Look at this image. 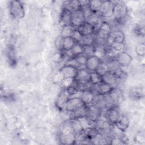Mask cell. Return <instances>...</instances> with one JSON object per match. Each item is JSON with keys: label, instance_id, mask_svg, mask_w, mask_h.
<instances>
[{"label": "cell", "instance_id": "cell-4", "mask_svg": "<svg viewBox=\"0 0 145 145\" xmlns=\"http://www.w3.org/2000/svg\"><path fill=\"white\" fill-rule=\"evenodd\" d=\"M107 95L112 106H118L123 100L122 90L117 87H113Z\"/></svg>", "mask_w": 145, "mask_h": 145}, {"label": "cell", "instance_id": "cell-43", "mask_svg": "<svg viewBox=\"0 0 145 145\" xmlns=\"http://www.w3.org/2000/svg\"><path fill=\"white\" fill-rule=\"evenodd\" d=\"M71 37L74 40V41L76 42L79 43L80 42V41L81 40L83 36L82 35V34L79 32V31L76 28L74 32H72Z\"/></svg>", "mask_w": 145, "mask_h": 145}, {"label": "cell", "instance_id": "cell-29", "mask_svg": "<svg viewBox=\"0 0 145 145\" xmlns=\"http://www.w3.org/2000/svg\"><path fill=\"white\" fill-rule=\"evenodd\" d=\"M96 42V37L95 34L87 35V36H83L81 40L79 42L83 46H90L94 45Z\"/></svg>", "mask_w": 145, "mask_h": 145}, {"label": "cell", "instance_id": "cell-17", "mask_svg": "<svg viewBox=\"0 0 145 145\" xmlns=\"http://www.w3.org/2000/svg\"><path fill=\"white\" fill-rule=\"evenodd\" d=\"M95 95L91 89L82 91L80 99L83 104L87 106L93 103Z\"/></svg>", "mask_w": 145, "mask_h": 145}, {"label": "cell", "instance_id": "cell-31", "mask_svg": "<svg viewBox=\"0 0 145 145\" xmlns=\"http://www.w3.org/2000/svg\"><path fill=\"white\" fill-rule=\"evenodd\" d=\"M82 129L84 131L87 130L90 128L96 127V122H93L88 118L86 116L79 119Z\"/></svg>", "mask_w": 145, "mask_h": 145}, {"label": "cell", "instance_id": "cell-45", "mask_svg": "<svg viewBox=\"0 0 145 145\" xmlns=\"http://www.w3.org/2000/svg\"><path fill=\"white\" fill-rule=\"evenodd\" d=\"M62 39L63 37L60 35L57 37L55 41V45L56 47L59 49V50H62Z\"/></svg>", "mask_w": 145, "mask_h": 145}, {"label": "cell", "instance_id": "cell-38", "mask_svg": "<svg viewBox=\"0 0 145 145\" xmlns=\"http://www.w3.org/2000/svg\"><path fill=\"white\" fill-rule=\"evenodd\" d=\"M95 71L97 72L101 76H103L106 72L109 71V69L106 65V63L103 61H101L99 65H98L97 67L96 68Z\"/></svg>", "mask_w": 145, "mask_h": 145}, {"label": "cell", "instance_id": "cell-30", "mask_svg": "<svg viewBox=\"0 0 145 145\" xmlns=\"http://www.w3.org/2000/svg\"><path fill=\"white\" fill-rule=\"evenodd\" d=\"M105 62L108 66L109 71L116 73L121 69V67L115 58L109 59Z\"/></svg>", "mask_w": 145, "mask_h": 145}, {"label": "cell", "instance_id": "cell-22", "mask_svg": "<svg viewBox=\"0 0 145 145\" xmlns=\"http://www.w3.org/2000/svg\"><path fill=\"white\" fill-rule=\"evenodd\" d=\"M91 71L87 69L78 70L77 74L75 78V82H88L90 81Z\"/></svg>", "mask_w": 145, "mask_h": 145}, {"label": "cell", "instance_id": "cell-32", "mask_svg": "<svg viewBox=\"0 0 145 145\" xmlns=\"http://www.w3.org/2000/svg\"><path fill=\"white\" fill-rule=\"evenodd\" d=\"M75 86L78 90L83 91L91 89L93 84L90 81L88 82H75Z\"/></svg>", "mask_w": 145, "mask_h": 145}, {"label": "cell", "instance_id": "cell-15", "mask_svg": "<svg viewBox=\"0 0 145 145\" xmlns=\"http://www.w3.org/2000/svg\"><path fill=\"white\" fill-rule=\"evenodd\" d=\"M102 82L110 86L111 87H116L115 86L118 82V77L116 75L110 71H108L101 76Z\"/></svg>", "mask_w": 145, "mask_h": 145}, {"label": "cell", "instance_id": "cell-41", "mask_svg": "<svg viewBox=\"0 0 145 145\" xmlns=\"http://www.w3.org/2000/svg\"><path fill=\"white\" fill-rule=\"evenodd\" d=\"M64 78H65L64 75H63L62 71L60 69L53 76V80L54 83L59 84Z\"/></svg>", "mask_w": 145, "mask_h": 145}, {"label": "cell", "instance_id": "cell-9", "mask_svg": "<svg viewBox=\"0 0 145 145\" xmlns=\"http://www.w3.org/2000/svg\"><path fill=\"white\" fill-rule=\"evenodd\" d=\"M85 22V16L81 9L72 12L71 25L75 28H78Z\"/></svg>", "mask_w": 145, "mask_h": 145}, {"label": "cell", "instance_id": "cell-14", "mask_svg": "<svg viewBox=\"0 0 145 145\" xmlns=\"http://www.w3.org/2000/svg\"><path fill=\"white\" fill-rule=\"evenodd\" d=\"M72 12L68 9L63 7L61 13L59 23L62 27L71 24Z\"/></svg>", "mask_w": 145, "mask_h": 145}, {"label": "cell", "instance_id": "cell-36", "mask_svg": "<svg viewBox=\"0 0 145 145\" xmlns=\"http://www.w3.org/2000/svg\"><path fill=\"white\" fill-rule=\"evenodd\" d=\"M70 120L73 131L76 134L80 133L83 131L79 119L70 118Z\"/></svg>", "mask_w": 145, "mask_h": 145}, {"label": "cell", "instance_id": "cell-26", "mask_svg": "<svg viewBox=\"0 0 145 145\" xmlns=\"http://www.w3.org/2000/svg\"><path fill=\"white\" fill-rule=\"evenodd\" d=\"M63 7L68 9L71 12H73L74 11L80 9L81 6H80L79 1L72 0V1H68L65 2V4L63 5Z\"/></svg>", "mask_w": 145, "mask_h": 145}, {"label": "cell", "instance_id": "cell-23", "mask_svg": "<svg viewBox=\"0 0 145 145\" xmlns=\"http://www.w3.org/2000/svg\"><path fill=\"white\" fill-rule=\"evenodd\" d=\"M61 70L62 71L65 78H75L78 69L69 65H64Z\"/></svg>", "mask_w": 145, "mask_h": 145}, {"label": "cell", "instance_id": "cell-27", "mask_svg": "<svg viewBox=\"0 0 145 145\" xmlns=\"http://www.w3.org/2000/svg\"><path fill=\"white\" fill-rule=\"evenodd\" d=\"M102 1H89V7L93 13H95L99 16H100V10L102 5Z\"/></svg>", "mask_w": 145, "mask_h": 145}, {"label": "cell", "instance_id": "cell-1", "mask_svg": "<svg viewBox=\"0 0 145 145\" xmlns=\"http://www.w3.org/2000/svg\"><path fill=\"white\" fill-rule=\"evenodd\" d=\"M9 11L12 18L15 20L22 19L25 15L24 6L19 1H12L10 2Z\"/></svg>", "mask_w": 145, "mask_h": 145}, {"label": "cell", "instance_id": "cell-11", "mask_svg": "<svg viewBox=\"0 0 145 145\" xmlns=\"http://www.w3.org/2000/svg\"><path fill=\"white\" fill-rule=\"evenodd\" d=\"M112 87H111L110 86L101 82L99 84L93 85V87L91 90L93 91V92L95 93V95H104L108 93Z\"/></svg>", "mask_w": 145, "mask_h": 145}, {"label": "cell", "instance_id": "cell-10", "mask_svg": "<svg viewBox=\"0 0 145 145\" xmlns=\"http://www.w3.org/2000/svg\"><path fill=\"white\" fill-rule=\"evenodd\" d=\"M83 105L84 104L80 98L75 97H70L66 104L65 111L68 113L71 112Z\"/></svg>", "mask_w": 145, "mask_h": 145}, {"label": "cell", "instance_id": "cell-34", "mask_svg": "<svg viewBox=\"0 0 145 145\" xmlns=\"http://www.w3.org/2000/svg\"><path fill=\"white\" fill-rule=\"evenodd\" d=\"M76 61L78 63L79 66V69H86V64L87 60L88 57L85 56L84 54H80L79 55H78L75 57H74Z\"/></svg>", "mask_w": 145, "mask_h": 145}, {"label": "cell", "instance_id": "cell-25", "mask_svg": "<svg viewBox=\"0 0 145 145\" xmlns=\"http://www.w3.org/2000/svg\"><path fill=\"white\" fill-rule=\"evenodd\" d=\"M73 129L71 126L70 118L64 121L59 127L60 135H66L71 133H73Z\"/></svg>", "mask_w": 145, "mask_h": 145}, {"label": "cell", "instance_id": "cell-3", "mask_svg": "<svg viewBox=\"0 0 145 145\" xmlns=\"http://www.w3.org/2000/svg\"><path fill=\"white\" fill-rule=\"evenodd\" d=\"M112 31L110 24L104 21L99 31L95 34L96 37L95 44H105L106 40Z\"/></svg>", "mask_w": 145, "mask_h": 145}, {"label": "cell", "instance_id": "cell-6", "mask_svg": "<svg viewBox=\"0 0 145 145\" xmlns=\"http://www.w3.org/2000/svg\"><path fill=\"white\" fill-rule=\"evenodd\" d=\"M125 39V35L121 31L118 29L112 31L106 40L105 44L110 46L114 42H123Z\"/></svg>", "mask_w": 145, "mask_h": 145}, {"label": "cell", "instance_id": "cell-44", "mask_svg": "<svg viewBox=\"0 0 145 145\" xmlns=\"http://www.w3.org/2000/svg\"><path fill=\"white\" fill-rule=\"evenodd\" d=\"M136 53L140 57H143L145 53V45L143 43L139 44L135 49Z\"/></svg>", "mask_w": 145, "mask_h": 145}, {"label": "cell", "instance_id": "cell-24", "mask_svg": "<svg viewBox=\"0 0 145 145\" xmlns=\"http://www.w3.org/2000/svg\"><path fill=\"white\" fill-rule=\"evenodd\" d=\"M76 134L75 133H71L66 135H60L59 139L62 144H72L76 143Z\"/></svg>", "mask_w": 145, "mask_h": 145}, {"label": "cell", "instance_id": "cell-19", "mask_svg": "<svg viewBox=\"0 0 145 145\" xmlns=\"http://www.w3.org/2000/svg\"><path fill=\"white\" fill-rule=\"evenodd\" d=\"M107 52V48H106L105 44H95L94 45V53L93 56L97 57L102 61L104 57H105Z\"/></svg>", "mask_w": 145, "mask_h": 145}, {"label": "cell", "instance_id": "cell-39", "mask_svg": "<svg viewBox=\"0 0 145 145\" xmlns=\"http://www.w3.org/2000/svg\"><path fill=\"white\" fill-rule=\"evenodd\" d=\"M75 81V78H65L59 84L63 89H66L67 88L71 86L74 83Z\"/></svg>", "mask_w": 145, "mask_h": 145}, {"label": "cell", "instance_id": "cell-33", "mask_svg": "<svg viewBox=\"0 0 145 145\" xmlns=\"http://www.w3.org/2000/svg\"><path fill=\"white\" fill-rule=\"evenodd\" d=\"M75 29H76V28H75L71 24L63 26L62 27L61 35L63 37H67V36H71L72 32H74V31Z\"/></svg>", "mask_w": 145, "mask_h": 145}, {"label": "cell", "instance_id": "cell-13", "mask_svg": "<svg viewBox=\"0 0 145 145\" xmlns=\"http://www.w3.org/2000/svg\"><path fill=\"white\" fill-rule=\"evenodd\" d=\"M101 116V111L93 104L87 106V112L86 117L93 122L96 121Z\"/></svg>", "mask_w": 145, "mask_h": 145}, {"label": "cell", "instance_id": "cell-18", "mask_svg": "<svg viewBox=\"0 0 145 145\" xmlns=\"http://www.w3.org/2000/svg\"><path fill=\"white\" fill-rule=\"evenodd\" d=\"M87 112V106L83 105L75 110L69 112L70 118H76L79 119L83 117H86Z\"/></svg>", "mask_w": 145, "mask_h": 145}, {"label": "cell", "instance_id": "cell-20", "mask_svg": "<svg viewBox=\"0 0 145 145\" xmlns=\"http://www.w3.org/2000/svg\"><path fill=\"white\" fill-rule=\"evenodd\" d=\"M76 29L79 31L82 36H87L94 34V30L92 25L86 21L76 28Z\"/></svg>", "mask_w": 145, "mask_h": 145}, {"label": "cell", "instance_id": "cell-40", "mask_svg": "<svg viewBox=\"0 0 145 145\" xmlns=\"http://www.w3.org/2000/svg\"><path fill=\"white\" fill-rule=\"evenodd\" d=\"M90 82L92 83L93 85L99 84L102 82L101 76L100 75L95 71H91L90 74Z\"/></svg>", "mask_w": 145, "mask_h": 145}, {"label": "cell", "instance_id": "cell-12", "mask_svg": "<svg viewBox=\"0 0 145 145\" xmlns=\"http://www.w3.org/2000/svg\"><path fill=\"white\" fill-rule=\"evenodd\" d=\"M115 59L121 67H127L129 65H130L133 60L131 56L125 52H123L117 54Z\"/></svg>", "mask_w": 145, "mask_h": 145}, {"label": "cell", "instance_id": "cell-2", "mask_svg": "<svg viewBox=\"0 0 145 145\" xmlns=\"http://www.w3.org/2000/svg\"><path fill=\"white\" fill-rule=\"evenodd\" d=\"M113 17L117 22H121L125 19L128 13V8L126 4L122 1L113 2Z\"/></svg>", "mask_w": 145, "mask_h": 145}, {"label": "cell", "instance_id": "cell-7", "mask_svg": "<svg viewBox=\"0 0 145 145\" xmlns=\"http://www.w3.org/2000/svg\"><path fill=\"white\" fill-rule=\"evenodd\" d=\"M70 97V95L66 89H63L58 95L55 104L56 107L60 110L65 111L66 105Z\"/></svg>", "mask_w": 145, "mask_h": 145}, {"label": "cell", "instance_id": "cell-37", "mask_svg": "<svg viewBox=\"0 0 145 145\" xmlns=\"http://www.w3.org/2000/svg\"><path fill=\"white\" fill-rule=\"evenodd\" d=\"M144 95L143 90L142 88H135L131 91L130 96L135 100L141 99Z\"/></svg>", "mask_w": 145, "mask_h": 145}, {"label": "cell", "instance_id": "cell-16", "mask_svg": "<svg viewBox=\"0 0 145 145\" xmlns=\"http://www.w3.org/2000/svg\"><path fill=\"white\" fill-rule=\"evenodd\" d=\"M114 125L116 127L118 130L123 133L125 132L129 127L130 125V120L126 116L122 114L120 119Z\"/></svg>", "mask_w": 145, "mask_h": 145}, {"label": "cell", "instance_id": "cell-5", "mask_svg": "<svg viewBox=\"0 0 145 145\" xmlns=\"http://www.w3.org/2000/svg\"><path fill=\"white\" fill-rule=\"evenodd\" d=\"M122 114L117 106H113L107 109L105 112V117L112 125H114L116 122L120 119Z\"/></svg>", "mask_w": 145, "mask_h": 145}, {"label": "cell", "instance_id": "cell-28", "mask_svg": "<svg viewBox=\"0 0 145 145\" xmlns=\"http://www.w3.org/2000/svg\"><path fill=\"white\" fill-rule=\"evenodd\" d=\"M76 42L71 36L63 37L62 43V50L63 51L70 50L75 45Z\"/></svg>", "mask_w": 145, "mask_h": 145}, {"label": "cell", "instance_id": "cell-21", "mask_svg": "<svg viewBox=\"0 0 145 145\" xmlns=\"http://www.w3.org/2000/svg\"><path fill=\"white\" fill-rule=\"evenodd\" d=\"M101 61V59L94 56L88 57L86 64V68L90 71H95Z\"/></svg>", "mask_w": 145, "mask_h": 145}, {"label": "cell", "instance_id": "cell-35", "mask_svg": "<svg viewBox=\"0 0 145 145\" xmlns=\"http://www.w3.org/2000/svg\"><path fill=\"white\" fill-rule=\"evenodd\" d=\"M72 57H74L78 55L83 53V46L79 43L76 42L72 48L69 50Z\"/></svg>", "mask_w": 145, "mask_h": 145}, {"label": "cell", "instance_id": "cell-8", "mask_svg": "<svg viewBox=\"0 0 145 145\" xmlns=\"http://www.w3.org/2000/svg\"><path fill=\"white\" fill-rule=\"evenodd\" d=\"M113 5L114 3L112 1H103L100 10V16L104 18H109L113 17Z\"/></svg>", "mask_w": 145, "mask_h": 145}, {"label": "cell", "instance_id": "cell-42", "mask_svg": "<svg viewBox=\"0 0 145 145\" xmlns=\"http://www.w3.org/2000/svg\"><path fill=\"white\" fill-rule=\"evenodd\" d=\"M93 53H94V45L83 46V54H84L87 57H89L91 56H93Z\"/></svg>", "mask_w": 145, "mask_h": 145}]
</instances>
